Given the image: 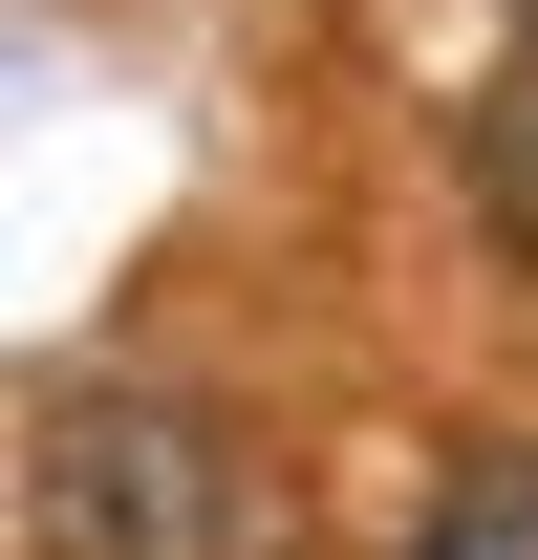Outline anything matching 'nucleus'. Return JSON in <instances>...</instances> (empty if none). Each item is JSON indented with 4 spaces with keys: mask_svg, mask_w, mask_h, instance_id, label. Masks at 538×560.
<instances>
[{
    "mask_svg": "<svg viewBox=\"0 0 538 560\" xmlns=\"http://www.w3.org/2000/svg\"><path fill=\"white\" fill-rule=\"evenodd\" d=\"M22 539L44 560H302V475L215 388H151V366H86L22 431Z\"/></svg>",
    "mask_w": 538,
    "mask_h": 560,
    "instance_id": "obj_1",
    "label": "nucleus"
},
{
    "mask_svg": "<svg viewBox=\"0 0 538 560\" xmlns=\"http://www.w3.org/2000/svg\"><path fill=\"white\" fill-rule=\"evenodd\" d=\"M453 195H473V237L538 259V66H495V86L453 108Z\"/></svg>",
    "mask_w": 538,
    "mask_h": 560,
    "instance_id": "obj_2",
    "label": "nucleus"
},
{
    "mask_svg": "<svg viewBox=\"0 0 538 560\" xmlns=\"http://www.w3.org/2000/svg\"><path fill=\"white\" fill-rule=\"evenodd\" d=\"M388 560H538V453H453V495H431Z\"/></svg>",
    "mask_w": 538,
    "mask_h": 560,
    "instance_id": "obj_3",
    "label": "nucleus"
}]
</instances>
